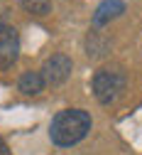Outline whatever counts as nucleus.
<instances>
[{
    "label": "nucleus",
    "mask_w": 142,
    "mask_h": 155,
    "mask_svg": "<svg viewBox=\"0 0 142 155\" xmlns=\"http://www.w3.org/2000/svg\"><path fill=\"white\" fill-rule=\"evenodd\" d=\"M91 130V113L84 108H64L49 123V140L59 148L81 143Z\"/></svg>",
    "instance_id": "obj_1"
},
{
    "label": "nucleus",
    "mask_w": 142,
    "mask_h": 155,
    "mask_svg": "<svg viewBox=\"0 0 142 155\" xmlns=\"http://www.w3.org/2000/svg\"><path fill=\"white\" fill-rule=\"evenodd\" d=\"M125 86H128V76H125V71L120 67H103V69H98L93 74V84H91L96 101L103 104V106L115 104L120 96H123Z\"/></svg>",
    "instance_id": "obj_2"
},
{
    "label": "nucleus",
    "mask_w": 142,
    "mask_h": 155,
    "mask_svg": "<svg viewBox=\"0 0 142 155\" xmlns=\"http://www.w3.org/2000/svg\"><path fill=\"white\" fill-rule=\"evenodd\" d=\"M71 69H74L71 57H66V54H52L49 59L44 62V67H42V76H44V81L49 86H62L71 76Z\"/></svg>",
    "instance_id": "obj_3"
},
{
    "label": "nucleus",
    "mask_w": 142,
    "mask_h": 155,
    "mask_svg": "<svg viewBox=\"0 0 142 155\" xmlns=\"http://www.w3.org/2000/svg\"><path fill=\"white\" fill-rule=\"evenodd\" d=\"M20 57V35L10 25H0V69H8Z\"/></svg>",
    "instance_id": "obj_4"
},
{
    "label": "nucleus",
    "mask_w": 142,
    "mask_h": 155,
    "mask_svg": "<svg viewBox=\"0 0 142 155\" xmlns=\"http://www.w3.org/2000/svg\"><path fill=\"white\" fill-rule=\"evenodd\" d=\"M123 12H125V3L123 0H103V3L96 8V12H93V27H103L110 20L120 17Z\"/></svg>",
    "instance_id": "obj_5"
},
{
    "label": "nucleus",
    "mask_w": 142,
    "mask_h": 155,
    "mask_svg": "<svg viewBox=\"0 0 142 155\" xmlns=\"http://www.w3.org/2000/svg\"><path fill=\"white\" fill-rule=\"evenodd\" d=\"M44 86H47V81H44L42 71H25V74L17 79V89L22 91L25 96H37V94H42Z\"/></svg>",
    "instance_id": "obj_6"
},
{
    "label": "nucleus",
    "mask_w": 142,
    "mask_h": 155,
    "mask_svg": "<svg viewBox=\"0 0 142 155\" xmlns=\"http://www.w3.org/2000/svg\"><path fill=\"white\" fill-rule=\"evenodd\" d=\"M20 5L30 15H37V17H44L52 12V0H20Z\"/></svg>",
    "instance_id": "obj_7"
},
{
    "label": "nucleus",
    "mask_w": 142,
    "mask_h": 155,
    "mask_svg": "<svg viewBox=\"0 0 142 155\" xmlns=\"http://www.w3.org/2000/svg\"><path fill=\"white\" fill-rule=\"evenodd\" d=\"M86 49H88L86 54L96 59V57H103V54L108 52V42H106V40H98V32H91L88 40H86Z\"/></svg>",
    "instance_id": "obj_8"
},
{
    "label": "nucleus",
    "mask_w": 142,
    "mask_h": 155,
    "mask_svg": "<svg viewBox=\"0 0 142 155\" xmlns=\"http://www.w3.org/2000/svg\"><path fill=\"white\" fill-rule=\"evenodd\" d=\"M0 155H10V148L5 145V140L0 138Z\"/></svg>",
    "instance_id": "obj_9"
}]
</instances>
